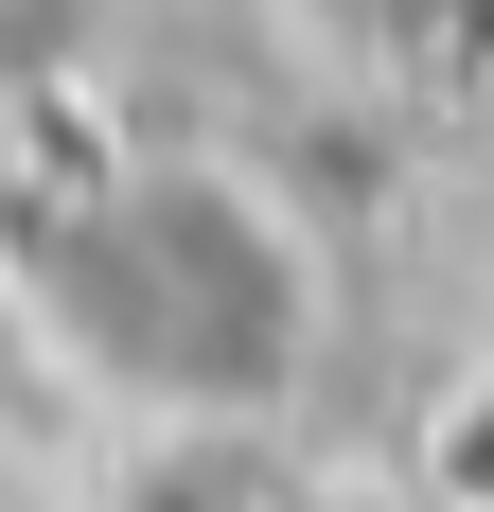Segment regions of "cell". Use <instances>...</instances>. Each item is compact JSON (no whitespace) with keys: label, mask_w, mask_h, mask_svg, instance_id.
I'll return each instance as SVG.
<instances>
[{"label":"cell","mask_w":494,"mask_h":512,"mask_svg":"<svg viewBox=\"0 0 494 512\" xmlns=\"http://www.w3.org/2000/svg\"><path fill=\"white\" fill-rule=\"evenodd\" d=\"M300 71H336L371 106H442L494 71V0H265Z\"/></svg>","instance_id":"2"},{"label":"cell","mask_w":494,"mask_h":512,"mask_svg":"<svg viewBox=\"0 0 494 512\" xmlns=\"http://www.w3.org/2000/svg\"><path fill=\"white\" fill-rule=\"evenodd\" d=\"M0 318L71 407L247 442L336 354V248L300 177H265L247 142H89L0 230Z\"/></svg>","instance_id":"1"}]
</instances>
